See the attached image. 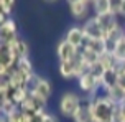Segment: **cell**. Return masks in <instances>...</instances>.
<instances>
[{"label":"cell","mask_w":125,"mask_h":122,"mask_svg":"<svg viewBox=\"0 0 125 122\" xmlns=\"http://www.w3.org/2000/svg\"><path fill=\"white\" fill-rule=\"evenodd\" d=\"M84 102L87 104L92 122H112L117 104H114L105 94H99L95 99H86Z\"/></svg>","instance_id":"6da1fadb"},{"label":"cell","mask_w":125,"mask_h":122,"mask_svg":"<svg viewBox=\"0 0 125 122\" xmlns=\"http://www.w3.org/2000/svg\"><path fill=\"white\" fill-rule=\"evenodd\" d=\"M81 106H82V99L79 97V94H76L73 91H68V92H62L61 94L59 102H58V109L61 112V116L73 119Z\"/></svg>","instance_id":"7a4b0ae2"},{"label":"cell","mask_w":125,"mask_h":122,"mask_svg":"<svg viewBox=\"0 0 125 122\" xmlns=\"http://www.w3.org/2000/svg\"><path fill=\"white\" fill-rule=\"evenodd\" d=\"M82 32H84L86 41L104 40V32H102V26H100L97 17H89V18L82 23Z\"/></svg>","instance_id":"3957f363"},{"label":"cell","mask_w":125,"mask_h":122,"mask_svg":"<svg viewBox=\"0 0 125 122\" xmlns=\"http://www.w3.org/2000/svg\"><path fill=\"white\" fill-rule=\"evenodd\" d=\"M56 56L59 59V63H71V61L77 59L79 50L74 48L73 45H69L66 40H61L56 46Z\"/></svg>","instance_id":"277c9868"},{"label":"cell","mask_w":125,"mask_h":122,"mask_svg":"<svg viewBox=\"0 0 125 122\" xmlns=\"http://www.w3.org/2000/svg\"><path fill=\"white\" fill-rule=\"evenodd\" d=\"M68 8L76 20H84L86 22L89 18V12H91L92 5L87 0H71V2H68Z\"/></svg>","instance_id":"5b68a950"},{"label":"cell","mask_w":125,"mask_h":122,"mask_svg":"<svg viewBox=\"0 0 125 122\" xmlns=\"http://www.w3.org/2000/svg\"><path fill=\"white\" fill-rule=\"evenodd\" d=\"M15 40H18V26H17V22L13 18H7V22L0 26V41L5 43V45H10Z\"/></svg>","instance_id":"8992f818"},{"label":"cell","mask_w":125,"mask_h":122,"mask_svg":"<svg viewBox=\"0 0 125 122\" xmlns=\"http://www.w3.org/2000/svg\"><path fill=\"white\" fill-rule=\"evenodd\" d=\"M21 112H25V114H28V116H35V114H40V112H46L44 111V104L40 101V99H36L35 96H28V99H25L23 102H21V106L18 107Z\"/></svg>","instance_id":"52a82bcc"},{"label":"cell","mask_w":125,"mask_h":122,"mask_svg":"<svg viewBox=\"0 0 125 122\" xmlns=\"http://www.w3.org/2000/svg\"><path fill=\"white\" fill-rule=\"evenodd\" d=\"M64 40L69 45H73L74 48L81 50L82 46L86 45V36H84V32H82V26H71L68 30V33H66Z\"/></svg>","instance_id":"ba28073f"},{"label":"cell","mask_w":125,"mask_h":122,"mask_svg":"<svg viewBox=\"0 0 125 122\" xmlns=\"http://www.w3.org/2000/svg\"><path fill=\"white\" fill-rule=\"evenodd\" d=\"M51 94H53V86H51V83L48 81V79H44V78L40 79L38 86L35 88V91L31 92V96H35L36 99H40L43 104H46L48 101H50Z\"/></svg>","instance_id":"9c48e42d"},{"label":"cell","mask_w":125,"mask_h":122,"mask_svg":"<svg viewBox=\"0 0 125 122\" xmlns=\"http://www.w3.org/2000/svg\"><path fill=\"white\" fill-rule=\"evenodd\" d=\"M91 5H92V10H94V17H100V18L102 17H110V15L115 17L112 0H94V2H91Z\"/></svg>","instance_id":"30bf717a"},{"label":"cell","mask_w":125,"mask_h":122,"mask_svg":"<svg viewBox=\"0 0 125 122\" xmlns=\"http://www.w3.org/2000/svg\"><path fill=\"white\" fill-rule=\"evenodd\" d=\"M10 48V51L13 53V56L17 59H21V58H28V55H30V45L26 43L25 40H15L13 43L8 45Z\"/></svg>","instance_id":"8fae6325"},{"label":"cell","mask_w":125,"mask_h":122,"mask_svg":"<svg viewBox=\"0 0 125 122\" xmlns=\"http://www.w3.org/2000/svg\"><path fill=\"white\" fill-rule=\"evenodd\" d=\"M26 79H28V76H25L23 73H20L17 68H13V69L8 73V81H10V88H12V89L25 88Z\"/></svg>","instance_id":"7c38bea8"},{"label":"cell","mask_w":125,"mask_h":122,"mask_svg":"<svg viewBox=\"0 0 125 122\" xmlns=\"http://www.w3.org/2000/svg\"><path fill=\"white\" fill-rule=\"evenodd\" d=\"M28 96H30V92L26 91V88H20V89H10V92L7 94V97L8 99H12L13 102L17 104V106H21V102L25 101V99H28Z\"/></svg>","instance_id":"4fadbf2b"},{"label":"cell","mask_w":125,"mask_h":122,"mask_svg":"<svg viewBox=\"0 0 125 122\" xmlns=\"http://www.w3.org/2000/svg\"><path fill=\"white\" fill-rule=\"evenodd\" d=\"M15 68H17L20 73H23L25 76H31V74H35V69H33V63L30 61V58L17 59V64H15Z\"/></svg>","instance_id":"5bb4252c"},{"label":"cell","mask_w":125,"mask_h":122,"mask_svg":"<svg viewBox=\"0 0 125 122\" xmlns=\"http://www.w3.org/2000/svg\"><path fill=\"white\" fill-rule=\"evenodd\" d=\"M73 122H92L91 112H89V109H87V104L84 102V101H82V106L79 107V111L74 114Z\"/></svg>","instance_id":"9a60e30c"},{"label":"cell","mask_w":125,"mask_h":122,"mask_svg":"<svg viewBox=\"0 0 125 122\" xmlns=\"http://www.w3.org/2000/svg\"><path fill=\"white\" fill-rule=\"evenodd\" d=\"M99 63L104 66V69H105V71L114 69V68L117 66V61H115V58H114V55H112V53H109V51L102 53V55L99 56Z\"/></svg>","instance_id":"2e32d148"},{"label":"cell","mask_w":125,"mask_h":122,"mask_svg":"<svg viewBox=\"0 0 125 122\" xmlns=\"http://www.w3.org/2000/svg\"><path fill=\"white\" fill-rule=\"evenodd\" d=\"M18 109V106L13 102L12 99H8V97H5L3 101H2V107H0V116H5L8 117L10 114H13L15 111Z\"/></svg>","instance_id":"e0dca14e"},{"label":"cell","mask_w":125,"mask_h":122,"mask_svg":"<svg viewBox=\"0 0 125 122\" xmlns=\"http://www.w3.org/2000/svg\"><path fill=\"white\" fill-rule=\"evenodd\" d=\"M89 73H91V74H92L97 81H100V79H102V76H104V73H105V69H104V66L97 61L95 64H92V66L89 68Z\"/></svg>","instance_id":"ac0fdd59"},{"label":"cell","mask_w":125,"mask_h":122,"mask_svg":"<svg viewBox=\"0 0 125 122\" xmlns=\"http://www.w3.org/2000/svg\"><path fill=\"white\" fill-rule=\"evenodd\" d=\"M13 5H15L13 0H0V10L5 13L8 18H10V15L13 12Z\"/></svg>","instance_id":"d6986e66"},{"label":"cell","mask_w":125,"mask_h":122,"mask_svg":"<svg viewBox=\"0 0 125 122\" xmlns=\"http://www.w3.org/2000/svg\"><path fill=\"white\" fill-rule=\"evenodd\" d=\"M114 13L115 17H125V0H120V2H114Z\"/></svg>","instance_id":"ffe728a7"},{"label":"cell","mask_w":125,"mask_h":122,"mask_svg":"<svg viewBox=\"0 0 125 122\" xmlns=\"http://www.w3.org/2000/svg\"><path fill=\"white\" fill-rule=\"evenodd\" d=\"M43 122H59V119H58L54 114H50V112H46L43 117Z\"/></svg>","instance_id":"44dd1931"},{"label":"cell","mask_w":125,"mask_h":122,"mask_svg":"<svg viewBox=\"0 0 125 122\" xmlns=\"http://www.w3.org/2000/svg\"><path fill=\"white\" fill-rule=\"evenodd\" d=\"M46 112H40V114H35V116L30 117V122H43V117Z\"/></svg>","instance_id":"7402d4cb"},{"label":"cell","mask_w":125,"mask_h":122,"mask_svg":"<svg viewBox=\"0 0 125 122\" xmlns=\"http://www.w3.org/2000/svg\"><path fill=\"white\" fill-rule=\"evenodd\" d=\"M7 18H8V17H7L5 13H3L2 10H0V26H2V25H3V23L7 22Z\"/></svg>","instance_id":"603a6c76"},{"label":"cell","mask_w":125,"mask_h":122,"mask_svg":"<svg viewBox=\"0 0 125 122\" xmlns=\"http://www.w3.org/2000/svg\"><path fill=\"white\" fill-rule=\"evenodd\" d=\"M0 122H8V121H7L5 116H0Z\"/></svg>","instance_id":"cb8c5ba5"},{"label":"cell","mask_w":125,"mask_h":122,"mask_svg":"<svg viewBox=\"0 0 125 122\" xmlns=\"http://www.w3.org/2000/svg\"><path fill=\"white\" fill-rule=\"evenodd\" d=\"M124 30H125V26H124Z\"/></svg>","instance_id":"d4e9b609"}]
</instances>
